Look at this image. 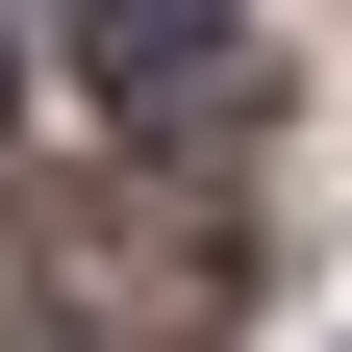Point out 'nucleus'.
Masks as SVG:
<instances>
[{"mask_svg":"<svg viewBox=\"0 0 352 352\" xmlns=\"http://www.w3.org/2000/svg\"><path fill=\"white\" fill-rule=\"evenodd\" d=\"M76 76H101V126H151V151H227V126L277 101L252 0H76Z\"/></svg>","mask_w":352,"mask_h":352,"instance_id":"obj_2","label":"nucleus"},{"mask_svg":"<svg viewBox=\"0 0 352 352\" xmlns=\"http://www.w3.org/2000/svg\"><path fill=\"white\" fill-rule=\"evenodd\" d=\"M25 302H51L76 352H227L252 327V227L176 201V176H51V201H25Z\"/></svg>","mask_w":352,"mask_h":352,"instance_id":"obj_1","label":"nucleus"},{"mask_svg":"<svg viewBox=\"0 0 352 352\" xmlns=\"http://www.w3.org/2000/svg\"><path fill=\"white\" fill-rule=\"evenodd\" d=\"M0 126H25V25H0Z\"/></svg>","mask_w":352,"mask_h":352,"instance_id":"obj_3","label":"nucleus"}]
</instances>
